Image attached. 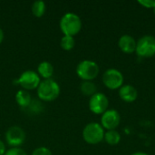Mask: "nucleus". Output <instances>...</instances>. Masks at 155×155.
<instances>
[{"label": "nucleus", "instance_id": "obj_15", "mask_svg": "<svg viewBox=\"0 0 155 155\" xmlns=\"http://www.w3.org/2000/svg\"><path fill=\"white\" fill-rule=\"evenodd\" d=\"M121 134L116 130H110L104 133V141L111 146H115L121 142Z\"/></svg>", "mask_w": 155, "mask_h": 155}, {"label": "nucleus", "instance_id": "obj_22", "mask_svg": "<svg viewBox=\"0 0 155 155\" xmlns=\"http://www.w3.org/2000/svg\"><path fill=\"white\" fill-rule=\"evenodd\" d=\"M5 152H6L5 145V143H3V141L0 140V155H5Z\"/></svg>", "mask_w": 155, "mask_h": 155}, {"label": "nucleus", "instance_id": "obj_3", "mask_svg": "<svg viewBox=\"0 0 155 155\" xmlns=\"http://www.w3.org/2000/svg\"><path fill=\"white\" fill-rule=\"evenodd\" d=\"M104 129L95 122L87 124L83 130V138L85 143L95 145L100 143L104 139Z\"/></svg>", "mask_w": 155, "mask_h": 155}, {"label": "nucleus", "instance_id": "obj_9", "mask_svg": "<svg viewBox=\"0 0 155 155\" xmlns=\"http://www.w3.org/2000/svg\"><path fill=\"white\" fill-rule=\"evenodd\" d=\"M5 141L12 148L19 147L25 141V133L19 126H11L5 133Z\"/></svg>", "mask_w": 155, "mask_h": 155}, {"label": "nucleus", "instance_id": "obj_19", "mask_svg": "<svg viewBox=\"0 0 155 155\" xmlns=\"http://www.w3.org/2000/svg\"><path fill=\"white\" fill-rule=\"evenodd\" d=\"M5 155H27L25 150H23L20 147H14L10 148L5 152Z\"/></svg>", "mask_w": 155, "mask_h": 155}, {"label": "nucleus", "instance_id": "obj_17", "mask_svg": "<svg viewBox=\"0 0 155 155\" xmlns=\"http://www.w3.org/2000/svg\"><path fill=\"white\" fill-rule=\"evenodd\" d=\"M46 5L44 1L37 0L32 5V13L35 17H42L45 13Z\"/></svg>", "mask_w": 155, "mask_h": 155}, {"label": "nucleus", "instance_id": "obj_11", "mask_svg": "<svg viewBox=\"0 0 155 155\" xmlns=\"http://www.w3.org/2000/svg\"><path fill=\"white\" fill-rule=\"evenodd\" d=\"M137 41L130 35H124L118 40V46L120 50L127 54H134L136 50Z\"/></svg>", "mask_w": 155, "mask_h": 155}, {"label": "nucleus", "instance_id": "obj_21", "mask_svg": "<svg viewBox=\"0 0 155 155\" xmlns=\"http://www.w3.org/2000/svg\"><path fill=\"white\" fill-rule=\"evenodd\" d=\"M138 4L145 8H152L155 7V0H138Z\"/></svg>", "mask_w": 155, "mask_h": 155}, {"label": "nucleus", "instance_id": "obj_5", "mask_svg": "<svg viewBox=\"0 0 155 155\" xmlns=\"http://www.w3.org/2000/svg\"><path fill=\"white\" fill-rule=\"evenodd\" d=\"M135 53L140 58H151L155 55V37L146 35L139 38L136 44Z\"/></svg>", "mask_w": 155, "mask_h": 155}, {"label": "nucleus", "instance_id": "obj_14", "mask_svg": "<svg viewBox=\"0 0 155 155\" xmlns=\"http://www.w3.org/2000/svg\"><path fill=\"white\" fill-rule=\"evenodd\" d=\"M37 74L44 79H51L54 74V66L47 61L41 62L37 67Z\"/></svg>", "mask_w": 155, "mask_h": 155}, {"label": "nucleus", "instance_id": "obj_12", "mask_svg": "<svg viewBox=\"0 0 155 155\" xmlns=\"http://www.w3.org/2000/svg\"><path fill=\"white\" fill-rule=\"evenodd\" d=\"M118 94L122 101L128 104L134 103L138 97V92L132 84H124L118 90Z\"/></svg>", "mask_w": 155, "mask_h": 155}, {"label": "nucleus", "instance_id": "obj_18", "mask_svg": "<svg viewBox=\"0 0 155 155\" xmlns=\"http://www.w3.org/2000/svg\"><path fill=\"white\" fill-rule=\"evenodd\" d=\"M60 45L61 47L65 50V51H70L72 50L74 45H75V40L74 36H69V35H64L61 38L60 41Z\"/></svg>", "mask_w": 155, "mask_h": 155}, {"label": "nucleus", "instance_id": "obj_25", "mask_svg": "<svg viewBox=\"0 0 155 155\" xmlns=\"http://www.w3.org/2000/svg\"><path fill=\"white\" fill-rule=\"evenodd\" d=\"M153 12H154V14H155V7L153 8Z\"/></svg>", "mask_w": 155, "mask_h": 155}, {"label": "nucleus", "instance_id": "obj_1", "mask_svg": "<svg viewBox=\"0 0 155 155\" xmlns=\"http://www.w3.org/2000/svg\"><path fill=\"white\" fill-rule=\"evenodd\" d=\"M59 26L64 35L74 36L82 29V20L74 13H65L60 19Z\"/></svg>", "mask_w": 155, "mask_h": 155}, {"label": "nucleus", "instance_id": "obj_20", "mask_svg": "<svg viewBox=\"0 0 155 155\" xmlns=\"http://www.w3.org/2000/svg\"><path fill=\"white\" fill-rule=\"evenodd\" d=\"M32 155H53V153L51 150L46 147H38L33 151Z\"/></svg>", "mask_w": 155, "mask_h": 155}, {"label": "nucleus", "instance_id": "obj_23", "mask_svg": "<svg viewBox=\"0 0 155 155\" xmlns=\"http://www.w3.org/2000/svg\"><path fill=\"white\" fill-rule=\"evenodd\" d=\"M3 40H4V31H3V29L0 27V44L3 42Z\"/></svg>", "mask_w": 155, "mask_h": 155}, {"label": "nucleus", "instance_id": "obj_4", "mask_svg": "<svg viewBox=\"0 0 155 155\" xmlns=\"http://www.w3.org/2000/svg\"><path fill=\"white\" fill-rule=\"evenodd\" d=\"M100 72L97 63L92 60L81 61L76 66V74L83 81H92L95 79Z\"/></svg>", "mask_w": 155, "mask_h": 155}, {"label": "nucleus", "instance_id": "obj_8", "mask_svg": "<svg viewBox=\"0 0 155 155\" xmlns=\"http://www.w3.org/2000/svg\"><path fill=\"white\" fill-rule=\"evenodd\" d=\"M16 83L19 84L24 90H34L38 87L41 83L39 74L32 70H26L16 79Z\"/></svg>", "mask_w": 155, "mask_h": 155}, {"label": "nucleus", "instance_id": "obj_10", "mask_svg": "<svg viewBox=\"0 0 155 155\" xmlns=\"http://www.w3.org/2000/svg\"><path fill=\"white\" fill-rule=\"evenodd\" d=\"M121 122V115L115 109H108L101 116V125L104 129L110 131L115 130Z\"/></svg>", "mask_w": 155, "mask_h": 155}, {"label": "nucleus", "instance_id": "obj_7", "mask_svg": "<svg viewBox=\"0 0 155 155\" xmlns=\"http://www.w3.org/2000/svg\"><path fill=\"white\" fill-rule=\"evenodd\" d=\"M89 109L94 114H103L109 107L108 97L103 93H96L90 97L88 103Z\"/></svg>", "mask_w": 155, "mask_h": 155}, {"label": "nucleus", "instance_id": "obj_24", "mask_svg": "<svg viewBox=\"0 0 155 155\" xmlns=\"http://www.w3.org/2000/svg\"><path fill=\"white\" fill-rule=\"evenodd\" d=\"M131 155H149L147 154L146 153H144V152H136V153H134L133 154Z\"/></svg>", "mask_w": 155, "mask_h": 155}, {"label": "nucleus", "instance_id": "obj_13", "mask_svg": "<svg viewBox=\"0 0 155 155\" xmlns=\"http://www.w3.org/2000/svg\"><path fill=\"white\" fill-rule=\"evenodd\" d=\"M15 101L17 103V104L23 108V109H25V108H28L29 105L31 104L32 103V97L30 95V94L28 93V91L26 90H19L16 94H15Z\"/></svg>", "mask_w": 155, "mask_h": 155}, {"label": "nucleus", "instance_id": "obj_2", "mask_svg": "<svg viewBox=\"0 0 155 155\" xmlns=\"http://www.w3.org/2000/svg\"><path fill=\"white\" fill-rule=\"evenodd\" d=\"M59 94L60 86L52 78L41 81L40 84L37 87V95L39 99L44 102L54 101L59 96Z\"/></svg>", "mask_w": 155, "mask_h": 155}, {"label": "nucleus", "instance_id": "obj_16", "mask_svg": "<svg viewBox=\"0 0 155 155\" xmlns=\"http://www.w3.org/2000/svg\"><path fill=\"white\" fill-rule=\"evenodd\" d=\"M80 91L85 96H93L97 93V87L92 81H83L80 84Z\"/></svg>", "mask_w": 155, "mask_h": 155}, {"label": "nucleus", "instance_id": "obj_6", "mask_svg": "<svg viewBox=\"0 0 155 155\" xmlns=\"http://www.w3.org/2000/svg\"><path fill=\"white\" fill-rule=\"evenodd\" d=\"M103 83L110 90H119L124 85V75L115 68H109L103 74Z\"/></svg>", "mask_w": 155, "mask_h": 155}]
</instances>
